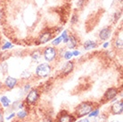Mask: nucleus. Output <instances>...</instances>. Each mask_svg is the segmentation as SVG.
<instances>
[{
    "label": "nucleus",
    "mask_w": 123,
    "mask_h": 122,
    "mask_svg": "<svg viewBox=\"0 0 123 122\" xmlns=\"http://www.w3.org/2000/svg\"><path fill=\"white\" fill-rule=\"evenodd\" d=\"M78 39L74 35H69V41L67 43L68 48L73 49L78 46Z\"/></svg>",
    "instance_id": "obj_10"
},
{
    "label": "nucleus",
    "mask_w": 123,
    "mask_h": 122,
    "mask_svg": "<svg viewBox=\"0 0 123 122\" xmlns=\"http://www.w3.org/2000/svg\"><path fill=\"white\" fill-rule=\"evenodd\" d=\"M83 46L85 50H90V49L96 47V43L95 41H92V40H86L83 44Z\"/></svg>",
    "instance_id": "obj_13"
},
{
    "label": "nucleus",
    "mask_w": 123,
    "mask_h": 122,
    "mask_svg": "<svg viewBox=\"0 0 123 122\" xmlns=\"http://www.w3.org/2000/svg\"><path fill=\"white\" fill-rule=\"evenodd\" d=\"M78 21H79V16H78L77 13H73L71 15V25L76 24V23H78Z\"/></svg>",
    "instance_id": "obj_17"
},
{
    "label": "nucleus",
    "mask_w": 123,
    "mask_h": 122,
    "mask_svg": "<svg viewBox=\"0 0 123 122\" xmlns=\"http://www.w3.org/2000/svg\"><path fill=\"white\" fill-rule=\"evenodd\" d=\"M13 47V45H12L10 42H6L5 43V45L2 46V50H8V49H11Z\"/></svg>",
    "instance_id": "obj_19"
},
{
    "label": "nucleus",
    "mask_w": 123,
    "mask_h": 122,
    "mask_svg": "<svg viewBox=\"0 0 123 122\" xmlns=\"http://www.w3.org/2000/svg\"><path fill=\"white\" fill-rule=\"evenodd\" d=\"M53 37V33L52 32H50V31H45L43 33L41 34L38 37V42L40 44H46L47 43L48 41L52 39Z\"/></svg>",
    "instance_id": "obj_8"
},
{
    "label": "nucleus",
    "mask_w": 123,
    "mask_h": 122,
    "mask_svg": "<svg viewBox=\"0 0 123 122\" xmlns=\"http://www.w3.org/2000/svg\"><path fill=\"white\" fill-rule=\"evenodd\" d=\"M22 106H23V104H20V105H19V108H20V109H22Z\"/></svg>",
    "instance_id": "obj_33"
},
{
    "label": "nucleus",
    "mask_w": 123,
    "mask_h": 122,
    "mask_svg": "<svg viewBox=\"0 0 123 122\" xmlns=\"http://www.w3.org/2000/svg\"><path fill=\"white\" fill-rule=\"evenodd\" d=\"M51 71H52V67L50 66V64L46 62L39 64L36 69V74L39 78H46L50 75Z\"/></svg>",
    "instance_id": "obj_2"
},
{
    "label": "nucleus",
    "mask_w": 123,
    "mask_h": 122,
    "mask_svg": "<svg viewBox=\"0 0 123 122\" xmlns=\"http://www.w3.org/2000/svg\"><path fill=\"white\" fill-rule=\"evenodd\" d=\"M93 110V104L91 102H83L78 105L75 110V114L78 118L86 116Z\"/></svg>",
    "instance_id": "obj_1"
},
{
    "label": "nucleus",
    "mask_w": 123,
    "mask_h": 122,
    "mask_svg": "<svg viewBox=\"0 0 123 122\" xmlns=\"http://www.w3.org/2000/svg\"><path fill=\"white\" fill-rule=\"evenodd\" d=\"M18 80L15 78H12V77H6V81H5V85L8 89H13L15 87V85H17Z\"/></svg>",
    "instance_id": "obj_9"
},
{
    "label": "nucleus",
    "mask_w": 123,
    "mask_h": 122,
    "mask_svg": "<svg viewBox=\"0 0 123 122\" xmlns=\"http://www.w3.org/2000/svg\"><path fill=\"white\" fill-rule=\"evenodd\" d=\"M38 98H39V93L37 89H31L26 96V102L30 104H34L37 102Z\"/></svg>",
    "instance_id": "obj_4"
},
{
    "label": "nucleus",
    "mask_w": 123,
    "mask_h": 122,
    "mask_svg": "<svg viewBox=\"0 0 123 122\" xmlns=\"http://www.w3.org/2000/svg\"><path fill=\"white\" fill-rule=\"evenodd\" d=\"M61 37H62V40H63V43L67 44L68 41H69V35H68V31L66 30H64L62 32Z\"/></svg>",
    "instance_id": "obj_16"
},
{
    "label": "nucleus",
    "mask_w": 123,
    "mask_h": 122,
    "mask_svg": "<svg viewBox=\"0 0 123 122\" xmlns=\"http://www.w3.org/2000/svg\"><path fill=\"white\" fill-rule=\"evenodd\" d=\"M98 114H99V110H92V111L88 114V116L89 117H96V116H98Z\"/></svg>",
    "instance_id": "obj_24"
},
{
    "label": "nucleus",
    "mask_w": 123,
    "mask_h": 122,
    "mask_svg": "<svg viewBox=\"0 0 123 122\" xmlns=\"http://www.w3.org/2000/svg\"><path fill=\"white\" fill-rule=\"evenodd\" d=\"M74 68V62L73 61H68L65 63V65L62 67V73L63 75H68L69 73H71L73 70Z\"/></svg>",
    "instance_id": "obj_11"
},
{
    "label": "nucleus",
    "mask_w": 123,
    "mask_h": 122,
    "mask_svg": "<svg viewBox=\"0 0 123 122\" xmlns=\"http://www.w3.org/2000/svg\"><path fill=\"white\" fill-rule=\"evenodd\" d=\"M113 16H114V21H115V22H116V21H119V19L121 17V12H116L115 14H113Z\"/></svg>",
    "instance_id": "obj_25"
},
{
    "label": "nucleus",
    "mask_w": 123,
    "mask_h": 122,
    "mask_svg": "<svg viewBox=\"0 0 123 122\" xmlns=\"http://www.w3.org/2000/svg\"><path fill=\"white\" fill-rule=\"evenodd\" d=\"M62 42V37H56L55 39H54L53 40V42L52 44L54 45V46H58L59 44Z\"/></svg>",
    "instance_id": "obj_23"
},
{
    "label": "nucleus",
    "mask_w": 123,
    "mask_h": 122,
    "mask_svg": "<svg viewBox=\"0 0 123 122\" xmlns=\"http://www.w3.org/2000/svg\"><path fill=\"white\" fill-rule=\"evenodd\" d=\"M84 3H85V0H79L77 3V6L79 8H81L84 6Z\"/></svg>",
    "instance_id": "obj_26"
},
{
    "label": "nucleus",
    "mask_w": 123,
    "mask_h": 122,
    "mask_svg": "<svg viewBox=\"0 0 123 122\" xmlns=\"http://www.w3.org/2000/svg\"><path fill=\"white\" fill-rule=\"evenodd\" d=\"M30 88H31V85H30V84H28V85H25L24 91H25V92H27V91H28V90H30Z\"/></svg>",
    "instance_id": "obj_28"
},
{
    "label": "nucleus",
    "mask_w": 123,
    "mask_h": 122,
    "mask_svg": "<svg viewBox=\"0 0 123 122\" xmlns=\"http://www.w3.org/2000/svg\"><path fill=\"white\" fill-rule=\"evenodd\" d=\"M41 57H42V54H41V52L38 51V50H36V51H34V52L31 54V58L33 59L35 61H38L40 59H41Z\"/></svg>",
    "instance_id": "obj_14"
},
{
    "label": "nucleus",
    "mask_w": 123,
    "mask_h": 122,
    "mask_svg": "<svg viewBox=\"0 0 123 122\" xmlns=\"http://www.w3.org/2000/svg\"><path fill=\"white\" fill-rule=\"evenodd\" d=\"M0 102L2 103L4 107H8L10 105V104H11V101H10L9 98L7 96H2L0 98Z\"/></svg>",
    "instance_id": "obj_15"
},
{
    "label": "nucleus",
    "mask_w": 123,
    "mask_h": 122,
    "mask_svg": "<svg viewBox=\"0 0 123 122\" xmlns=\"http://www.w3.org/2000/svg\"><path fill=\"white\" fill-rule=\"evenodd\" d=\"M94 122H106V118L105 116H96V119L94 120Z\"/></svg>",
    "instance_id": "obj_22"
},
{
    "label": "nucleus",
    "mask_w": 123,
    "mask_h": 122,
    "mask_svg": "<svg viewBox=\"0 0 123 122\" xmlns=\"http://www.w3.org/2000/svg\"><path fill=\"white\" fill-rule=\"evenodd\" d=\"M123 41H122V38L121 37H119L116 41H115V46L117 47L118 49H122L123 47Z\"/></svg>",
    "instance_id": "obj_18"
},
{
    "label": "nucleus",
    "mask_w": 123,
    "mask_h": 122,
    "mask_svg": "<svg viewBox=\"0 0 123 122\" xmlns=\"http://www.w3.org/2000/svg\"><path fill=\"white\" fill-rule=\"evenodd\" d=\"M2 86H3V85H2V82H1V81H0V89L2 88Z\"/></svg>",
    "instance_id": "obj_34"
},
{
    "label": "nucleus",
    "mask_w": 123,
    "mask_h": 122,
    "mask_svg": "<svg viewBox=\"0 0 123 122\" xmlns=\"http://www.w3.org/2000/svg\"><path fill=\"white\" fill-rule=\"evenodd\" d=\"M80 122H89V120L87 119H82L81 121H80Z\"/></svg>",
    "instance_id": "obj_32"
},
{
    "label": "nucleus",
    "mask_w": 123,
    "mask_h": 122,
    "mask_svg": "<svg viewBox=\"0 0 123 122\" xmlns=\"http://www.w3.org/2000/svg\"><path fill=\"white\" fill-rule=\"evenodd\" d=\"M108 46H109V42H106V43H105L104 44V48H106V47H108Z\"/></svg>",
    "instance_id": "obj_30"
},
{
    "label": "nucleus",
    "mask_w": 123,
    "mask_h": 122,
    "mask_svg": "<svg viewBox=\"0 0 123 122\" xmlns=\"http://www.w3.org/2000/svg\"><path fill=\"white\" fill-rule=\"evenodd\" d=\"M80 54V53L79 52V51H77V50H75V51H73V52H72V55H73V56H78Z\"/></svg>",
    "instance_id": "obj_27"
},
{
    "label": "nucleus",
    "mask_w": 123,
    "mask_h": 122,
    "mask_svg": "<svg viewBox=\"0 0 123 122\" xmlns=\"http://www.w3.org/2000/svg\"><path fill=\"white\" fill-rule=\"evenodd\" d=\"M0 122H4V118H3V115L0 113Z\"/></svg>",
    "instance_id": "obj_31"
},
{
    "label": "nucleus",
    "mask_w": 123,
    "mask_h": 122,
    "mask_svg": "<svg viewBox=\"0 0 123 122\" xmlns=\"http://www.w3.org/2000/svg\"><path fill=\"white\" fill-rule=\"evenodd\" d=\"M17 117L20 118V119H24L25 117H27V112L24 111V110H21L17 113Z\"/></svg>",
    "instance_id": "obj_21"
},
{
    "label": "nucleus",
    "mask_w": 123,
    "mask_h": 122,
    "mask_svg": "<svg viewBox=\"0 0 123 122\" xmlns=\"http://www.w3.org/2000/svg\"><path fill=\"white\" fill-rule=\"evenodd\" d=\"M118 94V90L115 87H111V88H109L106 91L105 93V97L107 100H111V99H113V98L116 97V95Z\"/></svg>",
    "instance_id": "obj_12"
},
{
    "label": "nucleus",
    "mask_w": 123,
    "mask_h": 122,
    "mask_svg": "<svg viewBox=\"0 0 123 122\" xmlns=\"http://www.w3.org/2000/svg\"><path fill=\"white\" fill-rule=\"evenodd\" d=\"M56 56H57V51H56V49L55 47L49 46V47L45 49V51H44V58H45V60L46 61L51 62L56 58Z\"/></svg>",
    "instance_id": "obj_3"
},
{
    "label": "nucleus",
    "mask_w": 123,
    "mask_h": 122,
    "mask_svg": "<svg viewBox=\"0 0 123 122\" xmlns=\"http://www.w3.org/2000/svg\"><path fill=\"white\" fill-rule=\"evenodd\" d=\"M14 116H15V113H12V114H11V115H10V116L7 118V119H11L12 118H13Z\"/></svg>",
    "instance_id": "obj_29"
},
{
    "label": "nucleus",
    "mask_w": 123,
    "mask_h": 122,
    "mask_svg": "<svg viewBox=\"0 0 123 122\" xmlns=\"http://www.w3.org/2000/svg\"><path fill=\"white\" fill-rule=\"evenodd\" d=\"M111 110L112 114H114V115H120V114H122V111H123L122 101L116 102L115 104H112Z\"/></svg>",
    "instance_id": "obj_5"
},
{
    "label": "nucleus",
    "mask_w": 123,
    "mask_h": 122,
    "mask_svg": "<svg viewBox=\"0 0 123 122\" xmlns=\"http://www.w3.org/2000/svg\"><path fill=\"white\" fill-rule=\"evenodd\" d=\"M76 120V117L71 114H69L66 111H63L59 117L58 122H74Z\"/></svg>",
    "instance_id": "obj_6"
},
{
    "label": "nucleus",
    "mask_w": 123,
    "mask_h": 122,
    "mask_svg": "<svg viewBox=\"0 0 123 122\" xmlns=\"http://www.w3.org/2000/svg\"><path fill=\"white\" fill-rule=\"evenodd\" d=\"M111 35V30L110 27H106V28H104V29H102L100 32H99V38L101 40H107L108 38H110Z\"/></svg>",
    "instance_id": "obj_7"
},
{
    "label": "nucleus",
    "mask_w": 123,
    "mask_h": 122,
    "mask_svg": "<svg viewBox=\"0 0 123 122\" xmlns=\"http://www.w3.org/2000/svg\"><path fill=\"white\" fill-rule=\"evenodd\" d=\"M72 56H73V55H72V52H71V51H66V52H64L63 58L66 59V60H70Z\"/></svg>",
    "instance_id": "obj_20"
}]
</instances>
